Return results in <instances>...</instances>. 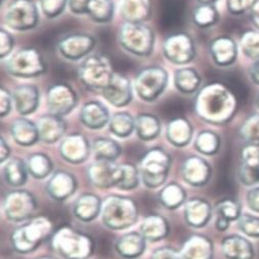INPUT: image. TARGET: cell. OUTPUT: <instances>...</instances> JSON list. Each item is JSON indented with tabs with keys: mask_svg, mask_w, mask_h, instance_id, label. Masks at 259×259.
Segmentation results:
<instances>
[{
	"mask_svg": "<svg viewBox=\"0 0 259 259\" xmlns=\"http://www.w3.org/2000/svg\"><path fill=\"white\" fill-rule=\"evenodd\" d=\"M238 107L235 94L221 82L207 84L198 92L195 100L197 115L207 123L225 125L229 123Z\"/></svg>",
	"mask_w": 259,
	"mask_h": 259,
	"instance_id": "obj_1",
	"label": "cell"
},
{
	"mask_svg": "<svg viewBox=\"0 0 259 259\" xmlns=\"http://www.w3.org/2000/svg\"><path fill=\"white\" fill-rule=\"evenodd\" d=\"M114 74L110 58L103 54L86 57L78 68L79 79L85 88L101 94L109 85Z\"/></svg>",
	"mask_w": 259,
	"mask_h": 259,
	"instance_id": "obj_2",
	"label": "cell"
},
{
	"mask_svg": "<svg viewBox=\"0 0 259 259\" xmlns=\"http://www.w3.org/2000/svg\"><path fill=\"white\" fill-rule=\"evenodd\" d=\"M120 46L137 57H148L155 46L154 31L144 23L125 22L118 33Z\"/></svg>",
	"mask_w": 259,
	"mask_h": 259,
	"instance_id": "obj_3",
	"label": "cell"
},
{
	"mask_svg": "<svg viewBox=\"0 0 259 259\" xmlns=\"http://www.w3.org/2000/svg\"><path fill=\"white\" fill-rule=\"evenodd\" d=\"M170 155L161 148L148 151L140 163V176L148 188H158L164 184L170 169Z\"/></svg>",
	"mask_w": 259,
	"mask_h": 259,
	"instance_id": "obj_4",
	"label": "cell"
},
{
	"mask_svg": "<svg viewBox=\"0 0 259 259\" xmlns=\"http://www.w3.org/2000/svg\"><path fill=\"white\" fill-rule=\"evenodd\" d=\"M6 69L12 76L33 78L47 71V64L42 54L37 49L28 48L14 54L7 61Z\"/></svg>",
	"mask_w": 259,
	"mask_h": 259,
	"instance_id": "obj_5",
	"label": "cell"
},
{
	"mask_svg": "<svg viewBox=\"0 0 259 259\" xmlns=\"http://www.w3.org/2000/svg\"><path fill=\"white\" fill-rule=\"evenodd\" d=\"M168 84V73L165 69L152 66L142 69L135 81V91L140 99L152 103L165 91Z\"/></svg>",
	"mask_w": 259,
	"mask_h": 259,
	"instance_id": "obj_6",
	"label": "cell"
},
{
	"mask_svg": "<svg viewBox=\"0 0 259 259\" xmlns=\"http://www.w3.org/2000/svg\"><path fill=\"white\" fill-rule=\"evenodd\" d=\"M54 247L65 258H67L71 247H73L72 259H85L94 252V241L85 234L71 228H65L56 234Z\"/></svg>",
	"mask_w": 259,
	"mask_h": 259,
	"instance_id": "obj_7",
	"label": "cell"
},
{
	"mask_svg": "<svg viewBox=\"0 0 259 259\" xmlns=\"http://www.w3.org/2000/svg\"><path fill=\"white\" fill-rule=\"evenodd\" d=\"M51 225L48 220L36 219L17 229L13 234V245L20 253H29L36 249L50 233Z\"/></svg>",
	"mask_w": 259,
	"mask_h": 259,
	"instance_id": "obj_8",
	"label": "cell"
},
{
	"mask_svg": "<svg viewBox=\"0 0 259 259\" xmlns=\"http://www.w3.org/2000/svg\"><path fill=\"white\" fill-rule=\"evenodd\" d=\"M164 57L176 65H187L196 56V47L193 38L185 32L169 35L163 43Z\"/></svg>",
	"mask_w": 259,
	"mask_h": 259,
	"instance_id": "obj_9",
	"label": "cell"
},
{
	"mask_svg": "<svg viewBox=\"0 0 259 259\" xmlns=\"http://www.w3.org/2000/svg\"><path fill=\"white\" fill-rule=\"evenodd\" d=\"M38 21V10L32 0H14L5 16V23L17 31L34 29Z\"/></svg>",
	"mask_w": 259,
	"mask_h": 259,
	"instance_id": "obj_10",
	"label": "cell"
},
{
	"mask_svg": "<svg viewBox=\"0 0 259 259\" xmlns=\"http://www.w3.org/2000/svg\"><path fill=\"white\" fill-rule=\"evenodd\" d=\"M96 47L94 36L86 33H72L64 36L58 42V50L63 58L69 61H79L91 56Z\"/></svg>",
	"mask_w": 259,
	"mask_h": 259,
	"instance_id": "obj_11",
	"label": "cell"
},
{
	"mask_svg": "<svg viewBox=\"0 0 259 259\" xmlns=\"http://www.w3.org/2000/svg\"><path fill=\"white\" fill-rule=\"evenodd\" d=\"M78 97L76 92L65 82L51 85L47 93V105L50 114L63 117L76 107Z\"/></svg>",
	"mask_w": 259,
	"mask_h": 259,
	"instance_id": "obj_12",
	"label": "cell"
},
{
	"mask_svg": "<svg viewBox=\"0 0 259 259\" xmlns=\"http://www.w3.org/2000/svg\"><path fill=\"white\" fill-rule=\"evenodd\" d=\"M238 177L246 187L259 185V146L245 145L242 148Z\"/></svg>",
	"mask_w": 259,
	"mask_h": 259,
	"instance_id": "obj_13",
	"label": "cell"
},
{
	"mask_svg": "<svg viewBox=\"0 0 259 259\" xmlns=\"http://www.w3.org/2000/svg\"><path fill=\"white\" fill-rule=\"evenodd\" d=\"M102 95L112 106L117 108L125 107L133 100L132 82L125 75L115 73Z\"/></svg>",
	"mask_w": 259,
	"mask_h": 259,
	"instance_id": "obj_14",
	"label": "cell"
},
{
	"mask_svg": "<svg viewBox=\"0 0 259 259\" xmlns=\"http://www.w3.org/2000/svg\"><path fill=\"white\" fill-rule=\"evenodd\" d=\"M91 153V145L84 136L75 133L66 137L60 146L61 156L69 163L80 164L84 162Z\"/></svg>",
	"mask_w": 259,
	"mask_h": 259,
	"instance_id": "obj_15",
	"label": "cell"
},
{
	"mask_svg": "<svg viewBox=\"0 0 259 259\" xmlns=\"http://www.w3.org/2000/svg\"><path fill=\"white\" fill-rule=\"evenodd\" d=\"M209 53L218 66L229 67L237 61L238 46L231 37L220 36L210 42Z\"/></svg>",
	"mask_w": 259,
	"mask_h": 259,
	"instance_id": "obj_16",
	"label": "cell"
},
{
	"mask_svg": "<svg viewBox=\"0 0 259 259\" xmlns=\"http://www.w3.org/2000/svg\"><path fill=\"white\" fill-rule=\"evenodd\" d=\"M183 176L185 181L193 187H203L211 178V166L200 157L191 156L183 164Z\"/></svg>",
	"mask_w": 259,
	"mask_h": 259,
	"instance_id": "obj_17",
	"label": "cell"
},
{
	"mask_svg": "<svg viewBox=\"0 0 259 259\" xmlns=\"http://www.w3.org/2000/svg\"><path fill=\"white\" fill-rule=\"evenodd\" d=\"M40 140L46 144H55L62 140L67 131V124L63 117L53 114L45 115L37 121Z\"/></svg>",
	"mask_w": 259,
	"mask_h": 259,
	"instance_id": "obj_18",
	"label": "cell"
},
{
	"mask_svg": "<svg viewBox=\"0 0 259 259\" xmlns=\"http://www.w3.org/2000/svg\"><path fill=\"white\" fill-rule=\"evenodd\" d=\"M111 116L107 107L98 101H91L83 105L80 111L81 123L90 129H101L110 122Z\"/></svg>",
	"mask_w": 259,
	"mask_h": 259,
	"instance_id": "obj_19",
	"label": "cell"
},
{
	"mask_svg": "<svg viewBox=\"0 0 259 259\" xmlns=\"http://www.w3.org/2000/svg\"><path fill=\"white\" fill-rule=\"evenodd\" d=\"M13 100L18 113L28 116L34 113L39 106V90L31 84L20 85L13 93Z\"/></svg>",
	"mask_w": 259,
	"mask_h": 259,
	"instance_id": "obj_20",
	"label": "cell"
},
{
	"mask_svg": "<svg viewBox=\"0 0 259 259\" xmlns=\"http://www.w3.org/2000/svg\"><path fill=\"white\" fill-rule=\"evenodd\" d=\"M222 249L227 259H254L255 251L252 243L240 235L226 237Z\"/></svg>",
	"mask_w": 259,
	"mask_h": 259,
	"instance_id": "obj_21",
	"label": "cell"
},
{
	"mask_svg": "<svg viewBox=\"0 0 259 259\" xmlns=\"http://www.w3.org/2000/svg\"><path fill=\"white\" fill-rule=\"evenodd\" d=\"M117 168L114 162L97 160L89 168L90 180L99 188L115 187Z\"/></svg>",
	"mask_w": 259,
	"mask_h": 259,
	"instance_id": "obj_22",
	"label": "cell"
},
{
	"mask_svg": "<svg viewBox=\"0 0 259 259\" xmlns=\"http://www.w3.org/2000/svg\"><path fill=\"white\" fill-rule=\"evenodd\" d=\"M166 138L171 145L178 148L186 147L193 138V126L191 122L184 117L172 119L167 124Z\"/></svg>",
	"mask_w": 259,
	"mask_h": 259,
	"instance_id": "obj_23",
	"label": "cell"
},
{
	"mask_svg": "<svg viewBox=\"0 0 259 259\" xmlns=\"http://www.w3.org/2000/svg\"><path fill=\"white\" fill-rule=\"evenodd\" d=\"M11 134L14 141L23 147L33 146L40 140L37 124L24 117L18 118L12 123Z\"/></svg>",
	"mask_w": 259,
	"mask_h": 259,
	"instance_id": "obj_24",
	"label": "cell"
},
{
	"mask_svg": "<svg viewBox=\"0 0 259 259\" xmlns=\"http://www.w3.org/2000/svg\"><path fill=\"white\" fill-rule=\"evenodd\" d=\"M215 214H217L215 227L219 231H227L232 222H238L241 218V204L234 199L222 200L215 207Z\"/></svg>",
	"mask_w": 259,
	"mask_h": 259,
	"instance_id": "obj_25",
	"label": "cell"
},
{
	"mask_svg": "<svg viewBox=\"0 0 259 259\" xmlns=\"http://www.w3.org/2000/svg\"><path fill=\"white\" fill-rule=\"evenodd\" d=\"M151 13V0H123L120 6L121 17L129 23H144Z\"/></svg>",
	"mask_w": 259,
	"mask_h": 259,
	"instance_id": "obj_26",
	"label": "cell"
},
{
	"mask_svg": "<svg viewBox=\"0 0 259 259\" xmlns=\"http://www.w3.org/2000/svg\"><path fill=\"white\" fill-rule=\"evenodd\" d=\"M211 206L202 199L191 200L186 207V220L194 228H203L211 219Z\"/></svg>",
	"mask_w": 259,
	"mask_h": 259,
	"instance_id": "obj_27",
	"label": "cell"
},
{
	"mask_svg": "<svg viewBox=\"0 0 259 259\" xmlns=\"http://www.w3.org/2000/svg\"><path fill=\"white\" fill-rule=\"evenodd\" d=\"M77 188V183L75 178L66 171H58L54 175L49 183V191L51 196L58 200H64Z\"/></svg>",
	"mask_w": 259,
	"mask_h": 259,
	"instance_id": "obj_28",
	"label": "cell"
},
{
	"mask_svg": "<svg viewBox=\"0 0 259 259\" xmlns=\"http://www.w3.org/2000/svg\"><path fill=\"white\" fill-rule=\"evenodd\" d=\"M202 83V78L197 70L191 67H183L175 72V86L185 95L197 93Z\"/></svg>",
	"mask_w": 259,
	"mask_h": 259,
	"instance_id": "obj_29",
	"label": "cell"
},
{
	"mask_svg": "<svg viewBox=\"0 0 259 259\" xmlns=\"http://www.w3.org/2000/svg\"><path fill=\"white\" fill-rule=\"evenodd\" d=\"M136 132L138 137L144 142L155 140L161 132L159 118L152 114L139 115L136 119Z\"/></svg>",
	"mask_w": 259,
	"mask_h": 259,
	"instance_id": "obj_30",
	"label": "cell"
},
{
	"mask_svg": "<svg viewBox=\"0 0 259 259\" xmlns=\"http://www.w3.org/2000/svg\"><path fill=\"white\" fill-rule=\"evenodd\" d=\"M27 164L20 158H14L8 162L4 169L6 182L12 187H21L28 181Z\"/></svg>",
	"mask_w": 259,
	"mask_h": 259,
	"instance_id": "obj_31",
	"label": "cell"
},
{
	"mask_svg": "<svg viewBox=\"0 0 259 259\" xmlns=\"http://www.w3.org/2000/svg\"><path fill=\"white\" fill-rule=\"evenodd\" d=\"M110 132L118 138H128L136 131V119L127 112L115 113L109 122Z\"/></svg>",
	"mask_w": 259,
	"mask_h": 259,
	"instance_id": "obj_32",
	"label": "cell"
},
{
	"mask_svg": "<svg viewBox=\"0 0 259 259\" xmlns=\"http://www.w3.org/2000/svg\"><path fill=\"white\" fill-rule=\"evenodd\" d=\"M93 152L97 160L114 162L121 155L122 149L120 145L108 138H98L93 143Z\"/></svg>",
	"mask_w": 259,
	"mask_h": 259,
	"instance_id": "obj_33",
	"label": "cell"
},
{
	"mask_svg": "<svg viewBox=\"0 0 259 259\" xmlns=\"http://www.w3.org/2000/svg\"><path fill=\"white\" fill-rule=\"evenodd\" d=\"M186 259H212L213 245L206 237H193L187 244Z\"/></svg>",
	"mask_w": 259,
	"mask_h": 259,
	"instance_id": "obj_34",
	"label": "cell"
},
{
	"mask_svg": "<svg viewBox=\"0 0 259 259\" xmlns=\"http://www.w3.org/2000/svg\"><path fill=\"white\" fill-rule=\"evenodd\" d=\"M132 244L125 236H123L116 244V250L118 253L125 258H136L144 253L146 248L145 238L138 233H131Z\"/></svg>",
	"mask_w": 259,
	"mask_h": 259,
	"instance_id": "obj_35",
	"label": "cell"
},
{
	"mask_svg": "<svg viewBox=\"0 0 259 259\" xmlns=\"http://www.w3.org/2000/svg\"><path fill=\"white\" fill-rule=\"evenodd\" d=\"M140 181V171L132 164L118 165L115 187L121 190L136 189Z\"/></svg>",
	"mask_w": 259,
	"mask_h": 259,
	"instance_id": "obj_36",
	"label": "cell"
},
{
	"mask_svg": "<svg viewBox=\"0 0 259 259\" xmlns=\"http://www.w3.org/2000/svg\"><path fill=\"white\" fill-rule=\"evenodd\" d=\"M27 167L30 174L34 179L41 180L46 179L53 171V161L51 158L42 153H36L29 157L27 162Z\"/></svg>",
	"mask_w": 259,
	"mask_h": 259,
	"instance_id": "obj_37",
	"label": "cell"
},
{
	"mask_svg": "<svg viewBox=\"0 0 259 259\" xmlns=\"http://www.w3.org/2000/svg\"><path fill=\"white\" fill-rule=\"evenodd\" d=\"M192 20L199 28H210L219 22L220 13L215 6L200 5L193 11Z\"/></svg>",
	"mask_w": 259,
	"mask_h": 259,
	"instance_id": "obj_38",
	"label": "cell"
},
{
	"mask_svg": "<svg viewBox=\"0 0 259 259\" xmlns=\"http://www.w3.org/2000/svg\"><path fill=\"white\" fill-rule=\"evenodd\" d=\"M86 209L85 212L82 214L80 221L83 222H91L94 221L101 211V201L97 196L85 194L79 197L74 205V212Z\"/></svg>",
	"mask_w": 259,
	"mask_h": 259,
	"instance_id": "obj_39",
	"label": "cell"
},
{
	"mask_svg": "<svg viewBox=\"0 0 259 259\" xmlns=\"http://www.w3.org/2000/svg\"><path fill=\"white\" fill-rule=\"evenodd\" d=\"M88 15L95 22L101 24L109 23L114 16V3L112 0H91Z\"/></svg>",
	"mask_w": 259,
	"mask_h": 259,
	"instance_id": "obj_40",
	"label": "cell"
},
{
	"mask_svg": "<svg viewBox=\"0 0 259 259\" xmlns=\"http://www.w3.org/2000/svg\"><path fill=\"white\" fill-rule=\"evenodd\" d=\"M195 148L203 155L213 156L221 149V138L218 134L210 131L201 132L195 141Z\"/></svg>",
	"mask_w": 259,
	"mask_h": 259,
	"instance_id": "obj_41",
	"label": "cell"
},
{
	"mask_svg": "<svg viewBox=\"0 0 259 259\" xmlns=\"http://www.w3.org/2000/svg\"><path fill=\"white\" fill-rule=\"evenodd\" d=\"M239 136L246 145L259 146V114L246 118L239 128Z\"/></svg>",
	"mask_w": 259,
	"mask_h": 259,
	"instance_id": "obj_42",
	"label": "cell"
},
{
	"mask_svg": "<svg viewBox=\"0 0 259 259\" xmlns=\"http://www.w3.org/2000/svg\"><path fill=\"white\" fill-rule=\"evenodd\" d=\"M242 53L254 62L259 60V31H247L240 39Z\"/></svg>",
	"mask_w": 259,
	"mask_h": 259,
	"instance_id": "obj_43",
	"label": "cell"
},
{
	"mask_svg": "<svg viewBox=\"0 0 259 259\" xmlns=\"http://www.w3.org/2000/svg\"><path fill=\"white\" fill-rule=\"evenodd\" d=\"M238 228L244 235L259 239V218L249 213H242L238 221Z\"/></svg>",
	"mask_w": 259,
	"mask_h": 259,
	"instance_id": "obj_44",
	"label": "cell"
},
{
	"mask_svg": "<svg viewBox=\"0 0 259 259\" xmlns=\"http://www.w3.org/2000/svg\"><path fill=\"white\" fill-rule=\"evenodd\" d=\"M41 10L49 19H55L63 14L68 6V0H39Z\"/></svg>",
	"mask_w": 259,
	"mask_h": 259,
	"instance_id": "obj_45",
	"label": "cell"
},
{
	"mask_svg": "<svg viewBox=\"0 0 259 259\" xmlns=\"http://www.w3.org/2000/svg\"><path fill=\"white\" fill-rule=\"evenodd\" d=\"M161 194H162V196H161L162 203L164 204L165 207H167L169 209L178 208L180 205H182V203L184 202L185 197H186L185 191L180 186H179L178 190L176 191L175 195H170L169 191L166 188L164 189V191Z\"/></svg>",
	"mask_w": 259,
	"mask_h": 259,
	"instance_id": "obj_46",
	"label": "cell"
},
{
	"mask_svg": "<svg viewBox=\"0 0 259 259\" xmlns=\"http://www.w3.org/2000/svg\"><path fill=\"white\" fill-rule=\"evenodd\" d=\"M258 0H227V8L232 15L240 16L254 7Z\"/></svg>",
	"mask_w": 259,
	"mask_h": 259,
	"instance_id": "obj_47",
	"label": "cell"
},
{
	"mask_svg": "<svg viewBox=\"0 0 259 259\" xmlns=\"http://www.w3.org/2000/svg\"><path fill=\"white\" fill-rule=\"evenodd\" d=\"M0 58L6 59L14 49V38L5 29L0 30Z\"/></svg>",
	"mask_w": 259,
	"mask_h": 259,
	"instance_id": "obj_48",
	"label": "cell"
},
{
	"mask_svg": "<svg viewBox=\"0 0 259 259\" xmlns=\"http://www.w3.org/2000/svg\"><path fill=\"white\" fill-rule=\"evenodd\" d=\"M13 103V94H11L8 90L2 88V90H0V116H2V118L9 115L12 110Z\"/></svg>",
	"mask_w": 259,
	"mask_h": 259,
	"instance_id": "obj_49",
	"label": "cell"
},
{
	"mask_svg": "<svg viewBox=\"0 0 259 259\" xmlns=\"http://www.w3.org/2000/svg\"><path fill=\"white\" fill-rule=\"evenodd\" d=\"M91 0H68L70 11L76 15L88 14V9Z\"/></svg>",
	"mask_w": 259,
	"mask_h": 259,
	"instance_id": "obj_50",
	"label": "cell"
},
{
	"mask_svg": "<svg viewBox=\"0 0 259 259\" xmlns=\"http://www.w3.org/2000/svg\"><path fill=\"white\" fill-rule=\"evenodd\" d=\"M246 201L249 209L259 213V187H253L248 192Z\"/></svg>",
	"mask_w": 259,
	"mask_h": 259,
	"instance_id": "obj_51",
	"label": "cell"
},
{
	"mask_svg": "<svg viewBox=\"0 0 259 259\" xmlns=\"http://www.w3.org/2000/svg\"><path fill=\"white\" fill-rule=\"evenodd\" d=\"M152 259H181V257L174 250L168 249V248H164V249L156 250Z\"/></svg>",
	"mask_w": 259,
	"mask_h": 259,
	"instance_id": "obj_52",
	"label": "cell"
},
{
	"mask_svg": "<svg viewBox=\"0 0 259 259\" xmlns=\"http://www.w3.org/2000/svg\"><path fill=\"white\" fill-rule=\"evenodd\" d=\"M249 75H250V79L251 81L255 84L259 86V60L255 61L250 69H249Z\"/></svg>",
	"mask_w": 259,
	"mask_h": 259,
	"instance_id": "obj_53",
	"label": "cell"
},
{
	"mask_svg": "<svg viewBox=\"0 0 259 259\" xmlns=\"http://www.w3.org/2000/svg\"><path fill=\"white\" fill-rule=\"evenodd\" d=\"M250 20L252 24L259 30V0L250 11Z\"/></svg>",
	"mask_w": 259,
	"mask_h": 259,
	"instance_id": "obj_54",
	"label": "cell"
},
{
	"mask_svg": "<svg viewBox=\"0 0 259 259\" xmlns=\"http://www.w3.org/2000/svg\"><path fill=\"white\" fill-rule=\"evenodd\" d=\"M0 147H2V157H0V162L4 163L10 156L11 154V149L9 147V145L7 144L6 140L2 138L0 140Z\"/></svg>",
	"mask_w": 259,
	"mask_h": 259,
	"instance_id": "obj_55",
	"label": "cell"
},
{
	"mask_svg": "<svg viewBox=\"0 0 259 259\" xmlns=\"http://www.w3.org/2000/svg\"><path fill=\"white\" fill-rule=\"evenodd\" d=\"M200 5H210V6H214L217 4L219 0H198Z\"/></svg>",
	"mask_w": 259,
	"mask_h": 259,
	"instance_id": "obj_56",
	"label": "cell"
},
{
	"mask_svg": "<svg viewBox=\"0 0 259 259\" xmlns=\"http://www.w3.org/2000/svg\"><path fill=\"white\" fill-rule=\"evenodd\" d=\"M255 104H256V107L258 108V110H259V93H258V95L256 96V100H255Z\"/></svg>",
	"mask_w": 259,
	"mask_h": 259,
	"instance_id": "obj_57",
	"label": "cell"
},
{
	"mask_svg": "<svg viewBox=\"0 0 259 259\" xmlns=\"http://www.w3.org/2000/svg\"><path fill=\"white\" fill-rule=\"evenodd\" d=\"M2 3H3V0H2Z\"/></svg>",
	"mask_w": 259,
	"mask_h": 259,
	"instance_id": "obj_58",
	"label": "cell"
}]
</instances>
